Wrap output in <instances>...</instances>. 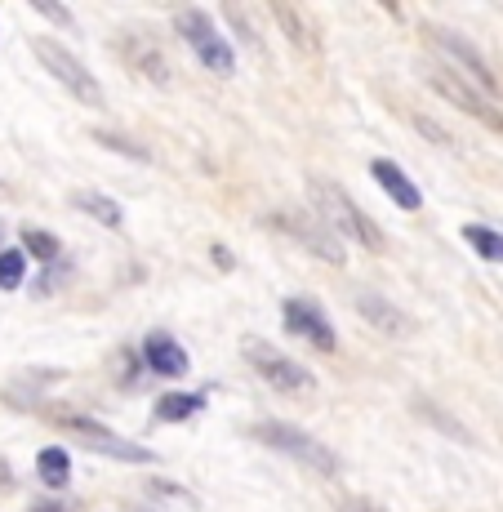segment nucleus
<instances>
[{
  "label": "nucleus",
  "mask_w": 503,
  "mask_h": 512,
  "mask_svg": "<svg viewBox=\"0 0 503 512\" xmlns=\"http://www.w3.org/2000/svg\"><path fill=\"white\" fill-rule=\"evenodd\" d=\"M147 490H152V495H170V499H183V504H196V499L187 495L183 486H170V481H152V486H147Z\"/></svg>",
  "instance_id": "obj_27"
},
{
  "label": "nucleus",
  "mask_w": 503,
  "mask_h": 512,
  "mask_svg": "<svg viewBox=\"0 0 503 512\" xmlns=\"http://www.w3.org/2000/svg\"><path fill=\"white\" fill-rule=\"evenodd\" d=\"M272 228H281L290 241H299L308 254H317V259L334 263V268L348 259V254H343V241L334 236V228L321 219L317 210H281V214H272Z\"/></svg>",
  "instance_id": "obj_8"
},
{
  "label": "nucleus",
  "mask_w": 503,
  "mask_h": 512,
  "mask_svg": "<svg viewBox=\"0 0 503 512\" xmlns=\"http://www.w3.org/2000/svg\"><path fill=\"white\" fill-rule=\"evenodd\" d=\"M201 410H205V392H161L152 419L156 423H183V419L201 415Z\"/></svg>",
  "instance_id": "obj_16"
},
{
  "label": "nucleus",
  "mask_w": 503,
  "mask_h": 512,
  "mask_svg": "<svg viewBox=\"0 0 503 512\" xmlns=\"http://www.w3.org/2000/svg\"><path fill=\"white\" fill-rule=\"evenodd\" d=\"M174 27H179L183 45L192 49L196 63H201L205 72H214V76L236 72V54H232L228 36L214 27V18L205 14V9H179V14H174Z\"/></svg>",
  "instance_id": "obj_4"
},
{
  "label": "nucleus",
  "mask_w": 503,
  "mask_h": 512,
  "mask_svg": "<svg viewBox=\"0 0 503 512\" xmlns=\"http://www.w3.org/2000/svg\"><path fill=\"white\" fill-rule=\"evenodd\" d=\"M428 41L441 49V54L450 58V63L459 67V76H468L477 90H495V72H490V63H486V54H481L472 41H463L459 32H450V27H428Z\"/></svg>",
  "instance_id": "obj_9"
},
{
  "label": "nucleus",
  "mask_w": 503,
  "mask_h": 512,
  "mask_svg": "<svg viewBox=\"0 0 503 512\" xmlns=\"http://www.w3.org/2000/svg\"><path fill=\"white\" fill-rule=\"evenodd\" d=\"M0 236H5V228H0Z\"/></svg>",
  "instance_id": "obj_32"
},
{
  "label": "nucleus",
  "mask_w": 503,
  "mask_h": 512,
  "mask_svg": "<svg viewBox=\"0 0 503 512\" xmlns=\"http://www.w3.org/2000/svg\"><path fill=\"white\" fill-rule=\"evenodd\" d=\"M463 241H468L486 263H503V232L486 228V223H463Z\"/></svg>",
  "instance_id": "obj_19"
},
{
  "label": "nucleus",
  "mask_w": 503,
  "mask_h": 512,
  "mask_svg": "<svg viewBox=\"0 0 503 512\" xmlns=\"http://www.w3.org/2000/svg\"><path fill=\"white\" fill-rule=\"evenodd\" d=\"M32 512H72V504H32Z\"/></svg>",
  "instance_id": "obj_31"
},
{
  "label": "nucleus",
  "mask_w": 503,
  "mask_h": 512,
  "mask_svg": "<svg viewBox=\"0 0 503 512\" xmlns=\"http://www.w3.org/2000/svg\"><path fill=\"white\" fill-rule=\"evenodd\" d=\"M339 512H388V508L370 504V499H339Z\"/></svg>",
  "instance_id": "obj_28"
},
{
  "label": "nucleus",
  "mask_w": 503,
  "mask_h": 512,
  "mask_svg": "<svg viewBox=\"0 0 503 512\" xmlns=\"http://www.w3.org/2000/svg\"><path fill=\"white\" fill-rule=\"evenodd\" d=\"M36 14H45V18H54V23H63V27H76V18L67 14V9H58V5H49V0H36Z\"/></svg>",
  "instance_id": "obj_26"
},
{
  "label": "nucleus",
  "mask_w": 503,
  "mask_h": 512,
  "mask_svg": "<svg viewBox=\"0 0 503 512\" xmlns=\"http://www.w3.org/2000/svg\"><path fill=\"white\" fill-rule=\"evenodd\" d=\"M23 254H32V259H41V263H58V254H63V241H58L54 232L32 228V223H27V228H23Z\"/></svg>",
  "instance_id": "obj_20"
},
{
  "label": "nucleus",
  "mask_w": 503,
  "mask_h": 512,
  "mask_svg": "<svg viewBox=\"0 0 503 512\" xmlns=\"http://www.w3.org/2000/svg\"><path fill=\"white\" fill-rule=\"evenodd\" d=\"M0 490H14V472H9L5 459H0Z\"/></svg>",
  "instance_id": "obj_30"
},
{
  "label": "nucleus",
  "mask_w": 503,
  "mask_h": 512,
  "mask_svg": "<svg viewBox=\"0 0 503 512\" xmlns=\"http://www.w3.org/2000/svg\"><path fill=\"white\" fill-rule=\"evenodd\" d=\"M414 130H419V134H432V139H437L441 147H455V139H450V134L441 130L437 121H428V116H414Z\"/></svg>",
  "instance_id": "obj_25"
},
{
  "label": "nucleus",
  "mask_w": 503,
  "mask_h": 512,
  "mask_svg": "<svg viewBox=\"0 0 503 512\" xmlns=\"http://www.w3.org/2000/svg\"><path fill=\"white\" fill-rule=\"evenodd\" d=\"M94 139H98V143H103V147H112V152L130 156V161H147V147H134L130 139H121V134H107V130H94Z\"/></svg>",
  "instance_id": "obj_24"
},
{
  "label": "nucleus",
  "mask_w": 503,
  "mask_h": 512,
  "mask_svg": "<svg viewBox=\"0 0 503 512\" xmlns=\"http://www.w3.org/2000/svg\"><path fill=\"white\" fill-rule=\"evenodd\" d=\"M268 14L276 18V23H281V32L290 36V45L299 49V54H308V58H317V54H321V32L312 27V18L303 14L299 5H290V0H272Z\"/></svg>",
  "instance_id": "obj_14"
},
{
  "label": "nucleus",
  "mask_w": 503,
  "mask_h": 512,
  "mask_svg": "<svg viewBox=\"0 0 503 512\" xmlns=\"http://www.w3.org/2000/svg\"><path fill=\"white\" fill-rule=\"evenodd\" d=\"M27 277V254L23 250H0V290H18Z\"/></svg>",
  "instance_id": "obj_21"
},
{
  "label": "nucleus",
  "mask_w": 503,
  "mask_h": 512,
  "mask_svg": "<svg viewBox=\"0 0 503 512\" xmlns=\"http://www.w3.org/2000/svg\"><path fill=\"white\" fill-rule=\"evenodd\" d=\"M241 352H245V361H250V366L259 370L276 392H312V388H317L312 370H303L299 361L285 357V352L276 348V343L259 339V334H245V339H241Z\"/></svg>",
  "instance_id": "obj_7"
},
{
  "label": "nucleus",
  "mask_w": 503,
  "mask_h": 512,
  "mask_svg": "<svg viewBox=\"0 0 503 512\" xmlns=\"http://www.w3.org/2000/svg\"><path fill=\"white\" fill-rule=\"evenodd\" d=\"M414 410H419V415H428V419H437L446 437H455V441H468V432H463V423H459V419H450L446 410H437V406H432V401H414Z\"/></svg>",
  "instance_id": "obj_23"
},
{
  "label": "nucleus",
  "mask_w": 503,
  "mask_h": 512,
  "mask_svg": "<svg viewBox=\"0 0 503 512\" xmlns=\"http://www.w3.org/2000/svg\"><path fill=\"white\" fill-rule=\"evenodd\" d=\"M370 179L383 187V196H388L397 210H406V214H414L423 205V192L414 187V179L406 170H401L397 161H388V156H379V161H370Z\"/></svg>",
  "instance_id": "obj_13"
},
{
  "label": "nucleus",
  "mask_w": 503,
  "mask_h": 512,
  "mask_svg": "<svg viewBox=\"0 0 503 512\" xmlns=\"http://www.w3.org/2000/svg\"><path fill=\"white\" fill-rule=\"evenodd\" d=\"M428 85H432V90H437L441 98H446V103L463 107L472 121H481L486 130L503 134V98H490L486 90H477L468 76L446 72V67H428Z\"/></svg>",
  "instance_id": "obj_6"
},
{
  "label": "nucleus",
  "mask_w": 503,
  "mask_h": 512,
  "mask_svg": "<svg viewBox=\"0 0 503 512\" xmlns=\"http://www.w3.org/2000/svg\"><path fill=\"white\" fill-rule=\"evenodd\" d=\"M32 54L41 58L45 72L54 76V81L76 98V103H85V107H103V85H98V76L81 63V58L72 54V49H63L58 41H49V36H32Z\"/></svg>",
  "instance_id": "obj_5"
},
{
  "label": "nucleus",
  "mask_w": 503,
  "mask_h": 512,
  "mask_svg": "<svg viewBox=\"0 0 503 512\" xmlns=\"http://www.w3.org/2000/svg\"><path fill=\"white\" fill-rule=\"evenodd\" d=\"M72 205L81 214H90L94 223H103V228H121V205L112 201V196H103V192H94V187H81V192H72Z\"/></svg>",
  "instance_id": "obj_17"
},
{
  "label": "nucleus",
  "mask_w": 503,
  "mask_h": 512,
  "mask_svg": "<svg viewBox=\"0 0 503 512\" xmlns=\"http://www.w3.org/2000/svg\"><path fill=\"white\" fill-rule=\"evenodd\" d=\"M281 317H285V330L299 334V339H308L317 352H334V348H339V334H334V326H330V317H325L321 303L285 299L281 303Z\"/></svg>",
  "instance_id": "obj_10"
},
{
  "label": "nucleus",
  "mask_w": 503,
  "mask_h": 512,
  "mask_svg": "<svg viewBox=\"0 0 503 512\" xmlns=\"http://www.w3.org/2000/svg\"><path fill=\"white\" fill-rule=\"evenodd\" d=\"M223 18H228V23L236 27V36H241V41L245 45H250L254 49V54H268V49H263V41H259V32H254V23H250V18H245V9L241 5H228V9H223Z\"/></svg>",
  "instance_id": "obj_22"
},
{
  "label": "nucleus",
  "mask_w": 503,
  "mask_h": 512,
  "mask_svg": "<svg viewBox=\"0 0 503 512\" xmlns=\"http://www.w3.org/2000/svg\"><path fill=\"white\" fill-rule=\"evenodd\" d=\"M250 437H254V441H263V446L276 450V455L294 459V464L321 472V477H334V472H339V455H334V450L325 446V441L312 437V432L294 428V423L263 419V423H254V428H250Z\"/></svg>",
  "instance_id": "obj_2"
},
{
  "label": "nucleus",
  "mask_w": 503,
  "mask_h": 512,
  "mask_svg": "<svg viewBox=\"0 0 503 512\" xmlns=\"http://www.w3.org/2000/svg\"><path fill=\"white\" fill-rule=\"evenodd\" d=\"M49 415H54V423L76 441V446L94 450V455H107V459H116V464H152L156 459L143 441L121 437V432L103 428V423L90 419V415H76V410H49Z\"/></svg>",
  "instance_id": "obj_3"
},
{
  "label": "nucleus",
  "mask_w": 503,
  "mask_h": 512,
  "mask_svg": "<svg viewBox=\"0 0 503 512\" xmlns=\"http://www.w3.org/2000/svg\"><path fill=\"white\" fill-rule=\"evenodd\" d=\"M352 308H357L379 334H392V339H410V334L419 330L410 321V312H401L397 303H392L388 294H379V290H357L352 294Z\"/></svg>",
  "instance_id": "obj_11"
},
{
  "label": "nucleus",
  "mask_w": 503,
  "mask_h": 512,
  "mask_svg": "<svg viewBox=\"0 0 503 512\" xmlns=\"http://www.w3.org/2000/svg\"><path fill=\"white\" fill-rule=\"evenodd\" d=\"M214 263H219L223 272H232V254H228V245H214Z\"/></svg>",
  "instance_id": "obj_29"
},
{
  "label": "nucleus",
  "mask_w": 503,
  "mask_h": 512,
  "mask_svg": "<svg viewBox=\"0 0 503 512\" xmlns=\"http://www.w3.org/2000/svg\"><path fill=\"white\" fill-rule=\"evenodd\" d=\"M308 201H312V210L334 228V236H348V241H357L361 250H370V254L388 250L383 228L334 179H308Z\"/></svg>",
  "instance_id": "obj_1"
},
{
  "label": "nucleus",
  "mask_w": 503,
  "mask_h": 512,
  "mask_svg": "<svg viewBox=\"0 0 503 512\" xmlns=\"http://www.w3.org/2000/svg\"><path fill=\"white\" fill-rule=\"evenodd\" d=\"M36 477H41L49 490H63L67 481H72V455H67L63 446H45L41 455H36Z\"/></svg>",
  "instance_id": "obj_18"
},
{
  "label": "nucleus",
  "mask_w": 503,
  "mask_h": 512,
  "mask_svg": "<svg viewBox=\"0 0 503 512\" xmlns=\"http://www.w3.org/2000/svg\"><path fill=\"white\" fill-rule=\"evenodd\" d=\"M143 366L152 370V374H161V379H183L192 361H187V348L174 339V334L152 330L143 339Z\"/></svg>",
  "instance_id": "obj_12"
},
{
  "label": "nucleus",
  "mask_w": 503,
  "mask_h": 512,
  "mask_svg": "<svg viewBox=\"0 0 503 512\" xmlns=\"http://www.w3.org/2000/svg\"><path fill=\"white\" fill-rule=\"evenodd\" d=\"M121 58L134 67V72H143L147 81H156V85H170V63H165V54H161V49H156L152 41H143V36L125 32V36H121Z\"/></svg>",
  "instance_id": "obj_15"
}]
</instances>
